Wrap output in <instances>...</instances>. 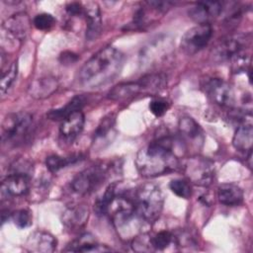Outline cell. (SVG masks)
I'll return each instance as SVG.
<instances>
[{
  "instance_id": "7a4b0ae2",
  "label": "cell",
  "mask_w": 253,
  "mask_h": 253,
  "mask_svg": "<svg viewBox=\"0 0 253 253\" xmlns=\"http://www.w3.org/2000/svg\"><path fill=\"white\" fill-rule=\"evenodd\" d=\"M124 54L114 46H107L89 58L78 72V81L88 88H98L119 75Z\"/></svg>"
},
{
  "instance_id": "484cf974",
  "label": "cell",
  "mask_w": 253,
  "mask_h": 253,
  "mask_svg": "<svg viewBox=\"0 0 253 253\" xmlns=\"http://www.w3.org/2000/svg\"><path fill=\"white\" fill-rule=\"evenodd\" d=\"M79 160H80V155H72L69 157H62L59 155H50L46 158L45 165L50 172L54 173Z\"/></svg>"
},
{
  "instance_id": "f546056e",
  "label": "cell",
  "mask_w": 253,
  "mask_h": 253,
  "mask_svg": "<svg viewBox=\"0 0 253 253\" xmlns=\"http://www.w3.org/2000/svg\"><path fill=\"white\" fill-rule=\"evenodd\" d=\"M170 190L179 198L189 199L192 196V187L188 180L175 179L169 184Z\"/></svg>"
},
{
  "instance_id": "e575fe53",
  "label": "cell",
  "mask_w": 253,
  "mask_h": 253,
  "mask_svg": "<svg viewBox=\"0 0 253 253\" xmlns=\"http://www.w3.org/2000/svg\"><path fill=\"white\" fill-rule=\"evenodd\" d=\"M169 109V103L160 98L153 99L149 103V110L155 117H161L163 116Z\"/></svg>"
},
{
  "instance_id": "7c38bea8",
  "label": "cell",
  "mask_w": 253,
  "mask_h": 253,
  "mask_svg": "<svg viewBox=\"0 0 253 253\" xmlns=\"http://www.w3.org/2000/svg\"><path fill=\"white\" fill-rule=\"evenodd\" d=\"M178 127L183 144L185 146L199 149L203 145L204 131L200 125L193 118H181L178 124Z\"/></svg>"
},
{
  "instance_id": "4fadbf2b",
  "label": "cell",
  "mask_w": 253,
  "mask_h": 253,
  "mask_svg": "<svg viewBox=\"0 0 253 253\" xmlns=\"http://www.w3.org/2000/svg\"><path fill=\"white\" fill-rule=\"evenodd\" d=\"M223 12V4L218 1L198 2L189 10V17L198 24H210Z\"/></svg>"
},
{
  "instance_id": "ac0fdd59",
  "label": "cell",
  "mask_w": 253,
  "mask_h": 253,
  "mask_svg": "<svg viewBox=\"0 0 253 253\" xmlns=\"http://www.w3.org/2000/svg\"><path fill=\"white\" fill-rule=\"evenodd\" d=\"M112 250L106 245L99 244L96 238L89 233L79 236L64 249L66 252H107Z\"/></svg>"
},
{
  "instance_id": "ba28073f",
  "label": "cell",
  "mask_w": 253,
  "mask_h": 253,
  "mask_svg": "<svg viewBox=\"0 0 253 253\" xmlns=\"http://www.w3.org/2000/svg\"><path fill=\"white\" fill-rule=\"evenodd\" d=\"M250 42V36L235 34L221 39L211 51V57L214 62H222L230 59L236 53L245 50Z\"/></svg>"
},
{
  "instance_id": "d6986e66",
  "label": "cell",
  "mask_w": 253,
  "mask_h": 253,
  "mask_svg": "<svg viewBox=\"0 0 253 253\" xmlns=\"http://www.w3.org/2000/svg\"><path fill=\"white\" fill-rule=\"evenodd\" d=\"M144 92L140 80L123 82L114 86L108 93L107 97L113 101H125Z\"/></svg>"
},
{
  "instance_id": "8992f818",
  "label": "cell",
  "mask_w": 253,
  "mask_h": 253,
  "mask_svg": "<svg viewBox=\"0 0 253 253\" xmlns=\"http://www.w3.org/2000/svg\"><path fill=\"white\" fill-rule=\"evenodd\" d=\"M108 167L90 166L78 173L71 181V189L78 195H87L96 190L107 178Z\"/></svg>"
},
{
  "instance_id": "83f0119b",
  "label": "cell",
  "mask_w": 253,
  "mask_h": 253,
  "mask_svg": "<svg viewBox=\"0 0 253 253\" xmlns=\"http://www.w3.org/2000/svg\"><path fill=\"white\" fill-rule=\"evenodd\" d=\"M231 61V71L233 73H242L247 72L250 68V61L251 57L250 55L245 52V50H242L235 55H233L230 58Z\"/></svg>"
},
{
  "instance_id": "cb8c5ba5",
  "label": "cell",
  "mask_w": 253,
  "mask_h": 253,
  "mask_svg": "<svg viewBox=\"0 0 253 253\" xmlns=\"http://www.w3.org/2000/svg\"><path fill=\"white\" fill-rule=\"evenodd\" d=\"M85 102L86 101L83 96H75L64 107L56 110H51L50 112H48V114H46V116L48 119L53 121H62L70 114L76 111H81V109L85 105Z\"/></svg>"
},
{
  "instance_id": "6da1fadb",
  "label": "cell",
  "mask_w": 253,
  "mask_h": 253,
  "mask_svg": "<svg viewBox=\"0 0 253 253\" xmlns=\"http://www.w3.org/2000/svg\"><path fill=\"white\" fill-rule=\"evenodd\" d=\"M173 145L172 137L164 134L141 148L135 157V166L140 175L156 177L176 170L179 160L173 151Z\"/></svg>"
},
{
  "instance_id": "44dd1931",
  "label": "cell",
  "mask_w": 253,
  "mask_h": 253,
  "mask_svg": "<svg viewBox=\"0 0 253 253\" xmlns=\"http://www.w3.org/2000/svg\"><path fill=\"white\" fill-rule=\"evenodd\" d=\"M89 216V211L84 205L73 206L65 210L62 214V222L70 229H77L83 226Z\"/></svg>"
},
{
  "instance_id": "7402d4cb",
  "label": "cell",
  "mask_w": 253,
  "mask_h": 253,
  "mask_svg": "<svg viewBox=\"0 0 253 253\" xmlns=\"http://www.w3.org/2000/svg\"><path fill=\"white\" fill-rule=\"evenodd\" d=\"M253 143V128L252 124L240 125L233 135L232 144L233 147L244 153H250L252 150Z\"/></svg>"
},
{
  "instance_id": "52a82bcc",
  "label": "cell",
  "mask_w": 253,
  "mask_h": 253,
  "mask_svg": "<svg viewBox=\"0 0 253 253\" xmlns=\"http://www.w3.org/2000/svg\"><path fill=\"white\" fill-rule=\"evenodd\" d=\"M184 173L191 183L206 187L214 177V165L209 159L193 156L184 164Z\"/></svg>"
},
{
  "instance_id": "5bb4252c",
  "label": "cell",
  "mask_w": 253,
  "mask_h": 253,
  "mask_svg": "<svg viewBox=\"0 0 253 253\" xmlns=\"http://www.w3.org/2000/svg\"><path fill=\"white\" fill-rule=\"evenodd\" d=\"M57 241L53 235L46 231H34L26 241V249L29 252L50 253L56 248Z\"/></svg>"
},
{
  "instance_id": "5b68a950",
  "label": "cell",
  "mask_w": 253,
  "mask_h": 253,
  "mask_svg": "<svg viewBox=\"0 0 253 253\" xmlns=\"http://www.w3.org/2000/svg\"><path fill=\"white\" fill-rule=\"evenodd\" d=\"M33 124V116L28 112L9 114L2 124L3 142H17L27 135Z\"/></svg>"
},
{
  "instance_id": "8d00e7d4",
  "label": "cell",
  "mask_w": 253,
  "mask_h": 253,
  "mask_svg": "<svg viewBox=\"0 0 253 253\" xmlns=\"http://www.w3.org/2000/svg\"><path fill=\"white\" fill-rule=\"evenodd\" d=\"M77 59H78L77 54H75L71 51H64L63 53H61V55L59 57V60L62 64H72Z\"/></svg>"
},
{
  "instance_id": "3957f363",
  "label": "cell",
  "mask_w": 253,
  "mask_h": 253,
  "mask_svg": "<svg viewBox=\"0 0 253 253\" xmlns=\"http://www.w3.org/2000/svg\"><path fill=\"white\" fill-rule=\"evenodd\" d=\"M163 193L155 184L146 183L135 194V211L141 219L149 223L154 222L159 217L163 210Z\"/></svg>"
},
{
  "instance_id": "d590c367",
  "label": "cell",
  "mask_w": 253,
  "mask_h": 253,
  "mask_svg": "<svg viewBox=\"0 0 253 253\" xmlns=\"http://www.w3.org/2000/svg\"><path fill=\"white\" fill-rule=\"evenodd\" d=\"M66 12L70 15V16H78L84 13V7L81 3L78 2H70L66 5L65 7Z\"/></svg>"
},
{
  "instance_id": "e0dca14e",
  "label": "cell",
  "mask_w": 253,
  "mask_h": 253,
  "mask_svg": "<svg viewBox=\"0 0 253 253\" xmlns=\"http://www.w3.org/2000/svg\"><path fill=\"white\" fill-rule=\"evenodd\" d=\"M85 124V117L81 111H76L69 116H67L64 120L61 121L59 131L60 134L68 139H74L83 129Z\"/></svg>"
},
{
  "instance_id": "603a6c76",
  "label": "cell",
  "mask_w": 253,
  "mask_h": 253,
  "mask_svg": "<svg viewBox=\"0 0 253 253\" xmlns=\"http://www.w3.org/2000/svg\"><path fill=\"white\" fill-rule=\"evenodd\" d=\"M217 199L224 206H238L243 201V191L235 184L224 183L217 188Z\"/></svg>"
},
{
  "instance_id": "4dcf8cb0",
  "label": "cell",
  "mask_w": 253,
  "mask_h": 253,
  "mask_svg": "<svg viewBox=\"0 0 253 253\" xmlns=\"http://www.w3.org/2000/svg\"><path fill=\"white\" fill-rule=\"evenodd\" d=\"M115 125V116L109 115L105 117L94 132V140L105 139L109 136V133L113 130Z\"/></svg>"
},
{
  "instance_id": "8fae6325",
  "label": "cell",
  "mask_w": 253,
  "mask_h": 253,
  "mask_svg": "<svg viewBox=\"0 0 253 253\" xmlns=\"http://www.w3.org/2000/svg\"><path fill=\"white\" fill-rule=\"evenodd\" d=\"M30 27L31 21L29 16L24 12H19L4 21L2 30L15 42H21L26 39Z\"/></svg>"
},
{
  "instance_id": "d4e9b609",
  "label": "cell",
  "mask_w": 253,
  "mask_h": 253,
  "mask_svg": "<svg viewBox=\"0 0 253 253\" xmlns=\"http://www.w3.org/2000/svg\"><path fill=\"white\" fill-rule=\"evenodd\" d=\"M139 80L146 93H157L167 85V76L163 73H148Z\"/></svg>"
},
{
  "instance_id": "2e32d148",
  "label": "cell",
  "mask_w": 253,
  "mask_h": 253,
  "mask_svg": "<svg viewBox=\"0 0 253 253\" xmlns=\"http://www.w3.org/2000/svg\"><path fill=\"white\" fill-rule=\"evenodd\" d=\"M30 176L21 173H11L2 182V192L8 196L21 197L30 190Z\"/></svg>"
},
{
  "instance_id": "f1b7e54d",
  "label": "cell",
  "mask_w": 253,
  "mask_h": 253,
  "mask_svg": "<svg viewBox=\"0 0 253 253\" xmlns=\"http://www.w3.org/2000/svg\"><path fill=\"white\" fill-rule=\"evenodd\" d=\"M152 246L154 250H164L169 245L173 244L175 245V236L174 233L166 230H162L158 233H156L153 237H151Z\"/></svg>"
},
{
  "instance_id": "4316f807",
  "label": "cell",
  "mask_w": 253,
  "mask_h": 253,
  "mask_svg": "<svg viewBox=\"0 0 253 253\" xmlns=\"http://www.w3.org/2000/svg\"><path fill=\"white\" fill-rule=\"evenodd\" d=\"M18 75V63L17 61H13L12 63L7 65L6 68L2 69L1 72V93L4 95L8 92L10 87L15 82Z\"/></svg>"
},
{
  "instance_id": "d6a6232c",
  "label": "cell",
  "mask_w": 253,
  "mask_h": 253,
  "mask_svg": "<svg viewBox=\"0 0 253 253\" xmlns=\"http://www.w3.org/2000/svg\"><path fill=\"white\" fill-rule=\"evenodd\" d=\"M33 24L35 28L40 31H47L54 26L55 19L48 13H41L34 18Z\"/></svg>"
},
{
  "instance_id": "ffe728a7",
  "label": "cell",
  "mask_w": 253,
  "mask_h": 253,
  "mask_svg": "<svg viewBox=\"0 0 253 253\" xmlns=\"http://www.w3.org/2000/svg\"><path fill=\"white\" fill-rule=\"evenodd\" d=\"M58 88V82L55 78L46 76L34 80L29 88L28 92L31 97L35 99H44L51 96Z\"/></svg>"
},
{
  "instance_id": "9c48e42d",
  "label": "cell",
  "mask_w": 253,
  "mask_h": 253,
  "mask_svg": "<svg viewBox=\"0 0 253 253\" xmlns=\"http://www.w3.org/2000/svg\"><path fill=\"white\" fill-rule=\"evenodd\" d=\"M212 36L211 24H198L189 29L181 39L180 47L188 55L196 54L207 46Z\"/></svg>"
},
{
  "instance_id": "1f68e13d",
  "label": "cell",
  "mask_w": 253,
  "mask_h": 253,
  "mask_svg": "<svg viewBox=\"0 0 253 253\" xmlns=\"http://www.w3.org/2000/svg\"><path fill=\"white\" fill-rule=\"evenodd\" d=\"M131 247L134 251L137 252H151L154 251L152 246L151 236L147 233H142L133 238L131 242Z\"/></svg>"
},
{
  "instance_id": "9a60e30c",
  "label": "cell",
  "mask_w": 253,
  "mask_h": 253,
  "mask_svg": "<svg viewBox=\"0 0 253 253\" xmlns=\"http://www.w3.org/2000/svg\"><path fill=\"white\" fill-rule=\"evenodd\" d=\"M84 7L86 19V39L88 41L96 40L102 31V17L100 7L96 2H87Z\"/></svg>"
},
{
  "instance_id": "277c9868",
  "label": "cell",
  "mask_w": 253,
  "mask_h": 253,
  "mask_svg": "<svg viewBox=\"0 0 253 253\" xmlns=\"http://www.w3.org/2000/svg\"><path fill=\"white\" fill-rule=\"evenodd\" d=\"M173 41L168 35H159L149 40L139 51V65L152 69L163 64L173 52Z\"/></svg>"
},
{
  "instance_id": "30bf717a",
  "label": "cell",
  "mask_w": 253,
  "mask_h": 253,
  "mask_svg": "<svg viewBox=\"0 0 253 253\" xmlns=\"http://www.w3.org/2000/svg\"><path fill=\"white\" fill-rule=\"evenodd\" d=\"M205 90L210 99L220 107L233 108L235 104V94L233 88L224 80L212 78L205 85Z\"/></svg>"
},
{
  "instance_id": "836d02e7",
  "label": "cell",
  "mask_w": 253,
  "mask_h": 253,
  "mask_svg": "<svg viewBox=\"0 0 253 253\" xmlns=\"http://www.w3.org/2000/svg\"><path fill=\"white\" fill-rule=\"evenodd\" d=\"M14 224L18 228H26L32 224V214L28 210H19L11 214Z\"/></svg>"
}]
</instances>
